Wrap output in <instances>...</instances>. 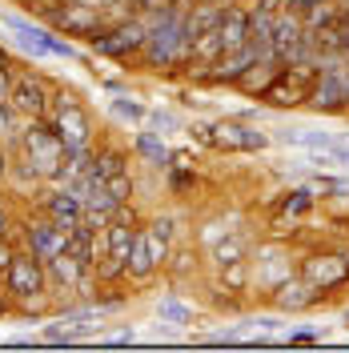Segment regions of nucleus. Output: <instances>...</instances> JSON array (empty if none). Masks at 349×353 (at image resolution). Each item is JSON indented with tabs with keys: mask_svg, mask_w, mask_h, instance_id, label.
Returning a JSON list of instances; mask_svg holds the SVG:
<instances>
[{
	"mask_svg": "<svg viewBox=\"0 0 349 353\" xmlns=\"http://www.w3.org/2000/svg\"><path fill=\"white\" fill-rule=\"evenodd\" d=\"M28 12L41 24L57 28L61 37H77V41H92L112 24L105 8H92L81 0H28Z\"/></svg>",
	"mask_w": 349,
	"mask_h": 353,
	"instance_id": "nucleus-1",
	"label": "nucleus"
},
{
	"mask_svg": "<svg viewBox=\"0 0 349 353\" xmlns=\"http://www.w3.org/2000/svg\"><path fill=\"white\" fill-rule=\"evenodd\" d=\"M52 132L65 141V149L72 153H92L97 145V125H92V112L88 105L72 92V88H52V101H48V117H44Z\"/></svg>",
	"mask_w": 349,
	"mask_h": 353,
	"instance_id": "nucleus-2",
	"label": "nucleus"
},
{
	"mask_svg": "<svg viewBox=\"0 0 349 353\" xmlns=\"http://www.w3.org/2000/svg\"><path fill=\"white\" fill-rule=\"evenodd\" d=\"M197 141L201 145H213L225 153H261L273 145V132L257 129L249 121H221V125H197Z\"/></svg>",
	"mask_w": 349,
	"mask_h": 353,
	"instance_id": "nucleus-3",
	"label": "nucleus"
},
{
	"mask_svg": "<svg viewBox=\"0 0 349 353\" xmlns=\"http://www.w3.org/2000/svg\"><path fill=\"white\" fill-rule=\"evenodd\" d=\"M149 37V24L141 17H129V21H112L105 32H97L88 41V52L92 57H105V61H129L141 52V44Z\"/></svg>",
	"mask_w": 349,
	"mask_h": 353,
	"instance_id": "nucleus-4",
	"label": "nucleus"
},
{
	"mask_svg": "<svg viewBox=\"0 0 349 353\" xmlns=\"http://www.w3.org/2000/svg\"><path fill=\"white\" fill-rule=\"evenodd\" d=\"M52 88H57V85H52L44 72L17 68V72H12V88H8V105L21 112L24 121H41V117H48Z\"/></svg>",
	"mask_w": 349,
	"mask_h": 353,
	"instance_id": "nucleus-5",
	"label": "nucleus"
},
{
	"mask_svg": "<svg viewBox=\"0 0 349 353\" xmlns=\"http://www.w3.org/2000/svg\"><path fill=\"white\" fill-rule=\"evenodd\" d=\"M17 237H21V249H28L41 261H52V257H61L68 249V229L57 225L52 217H44L41 209L28 221H17Z\"/></svg>",
	"mask_w": 349,
	"mask_h": 353,
	"instance_id": "nucleus-6",
	"label": "nucleus"
},
{
	"mask_svg": "<svg viewBox=\"0 0 349 353\" xmlns=\"http://www.w3.org/2000/svg\"><path fill=\"white\" fill-rule=\"evenodd\" d=\"M297 273L326 297V293H333V289L349 285V257L346 253H329V249H321V253L301 257V261H297Z\"/></svg>",
	"mask_w": 349,
	"mask_h": 353,
	"instance_id": "nucleus-7",
	"label": "nucleus"
},
{
	"mask_svg": "<svg viewBox=\"0 0 349 353\" xmlns=\"http://www.w3.org/2000/svg\"><path fill=\"white\" fill-rule=\"evenodd\" d=\"M309 81L306 72H297V68H281L269 85L261 88V105H269V109H301L309 101Z\"/></svg>",
	"mask_w": 349,
	"mask_h": 353,
	"instance_id": "nucleus-8",
	"label": "nucleus"
},
{
	"mask_svg": "<svg viewBox=\"0 0 349 353\" xmlns=\"http://www.w3.org/2000/svg\"><path fill=\"white\" fill-rule=\"evenodd\" d=\"M44 217H52L57 225L72 229L77 221H85V201L72 185H41V201H37Z\"/></svg>",
	"mask_w": 349,
	"mask_h": 353,
	"instance_id": "nucleus-9",
	"label": "nucleus"
},
{
	"mask_svg": "<svg viewBox=\"0 0 349 353\" xmlns=\"http://www.w3.org/2000/svg\"><path fill=\"white\" fill-rule=\"evenodd\" d=\"M257 57H261V52H257V44H241V48H229V52H221L217 61L209 65V72H205L201 81H205V85H229V88H233L241 77L249 72V68L257 65Z\"/></svg>",
	"mask_w": 349,
	"mask_h": 353,
	"instance_id": "nucleus-10",
	"label": "nucleus"
},
{
	"mask_svg": "<svg viewBox=\"0 0 349 353\" xmlns=\"http://www.w3.org/2000/svg\"><path fill=\"white\" fill-rule=\"evenodd\" d=\"M157 273H161V261H157V253H153V237H149L145 225H137L129 261H125V281H132V285H149Z\"/></svg>",
	"mask_w": 349,
	"mask_h": 353,
	"instance_id": "nucleus-11",
	"label": "nucleus"
},
{
	"mask_svg": "<svg viewBox=\"0 0 349 353\" xmlns=\"http://www.w3.org/2000/svg\"><path fill=\"white\" fill-rule=\"evenodd\" d=\"M321 301V293L309 285L301 273H293V277H285L281 285L273 289V309L277 313H306Z\"/></svg>",
	"mask_w": 349,
	"mask_h": 353,
	"instance_id": "nucleus-12",
	"label": "nucleus"
},
{
	"mask_svg": "<svg viewBox=\"0 0 349 353\" xmlns=\"http://www.w3.org/2000/svg\"><path fill=\"white\" fill-rule=\"evenodd\" d=\"M265 261H257V269H253V281H257V289H273L281 285L285 277H293L297 273V265H293V257L285 253V249H277V245H265V249H257Z\"/></svg>",
	"mask_w": 349,
	"mask_h": 353,
	"instance_id": "nucleus-13",
	"label": "nucleus"
},
{
	"mask_svg": "<svg viewBox=\"0 0 349 353\" xmlns=\"http://www.w3.org/2000/svg\"><path fill=\"white\" fill-rule=\"evenodd\" d=\"M249 253H253V233H241V229H225V237L209 245V261L213 265L249 261Z\"/></svg>",
	"mask_w": 349,
	"mask_h": 353,
	"instance_id": "nucleus-14",
	"label": "nucleus"
},
{
	"mask_svg": "<svg viewBox=\"0 0 349 353\" xmlns=\"http://www.w3.org/2000/svg\"><path fill=\"white\" fill-rule=\"evenodd\" d=\"M273 141L277 145H289V149H337L346 137H337V132H313V129H281L273 132Z\"/></svg>",
	"mask_w": 349,
	"mask_h": 353,
	"instance_id": "nucleus-15",
	"label": "nucleus"
},
{
	"mask_svg": "<svg viewBox=\"0 0 349 353\" xmlns=\"http://www.w3.org/2000/svg\"><path fill=\"white\" fill-rule=\"evenodd\" d=\"M217 32H221V41H225V52L249 44V8L245 4H229L221 24H217Z\"/></svg>",
	"mask_w": 349,
	"mask_h": 353,
	"instance_id": "nucleus-16",
	"label": "nucleus"
},
{
	"mask_svg": "<svg viewBox=\"0 0 349 353\" xmlns=\"http://www.w3.org/2000/svg\"><path fill=\"white\" fill-rule=\"evenodd\" d=\"M132 153L141 157L145 165H153V169H169V161H173V149L161 141V132L153 129H145V132H137L132 137Z\"/></svg>",
	"mask_w": 349,
	"mask_h": 353,
	"instance_id": "nucleus-17",
	"label": "nucleus"
},
{
	"mask_svg": "<svg viewBox=\"0 0 349 353\" xmlns=\"http://www.w3.org/2000/svg\"><path fill=\"white\" fill-rule=\"evenodd\" d=\"M217 277L225 293H245V289L253 285V265L249 261H229V265H217Z\"/></svg>",
	"mask_w": 349,
	"mask_h": 353,
	"instance_id": "nucleus-18",
	"label": "nucleus"
},
{
	"mask_svg": "<svg viewBox=\"0 0 349 353\" xmlns=\"http://www.w3.org/2000/svg\"><path fill=\"white\" fill-rule=\"evenodd\" d=\"M109 112L117 121H125V125H145V117H149V109H145L137 97H129V92H112Z\"/></svg>",
	"mask_w": 349,
	"mask_h": 353,
	"instance_id": "nucleus-19",
	"label": "nucleus"
},
{
	"mask_svg": "<svg viewBox=\"0 0 349 353\" xmlns=\"http://www.w3.org/2000/svg\"><path fill=\"white\" fill-rule=\"evenodd\" d=\"M165 273H169L173 281H185V277H193V273H197V249H193V245H177V249H169Z\"/></svg>",
	"mask_w": 349,
	"mask_h": 353,
	"instance_id": "nucleus-20",
	"label": "nucleus"
},
{
	"mask_svg": "<svg viewBox=\"0 0 349 353\" xmlns=\"http://www.w3.org/2000/svg\"><path fill=\"white\" fill-rule=\"evenodd\" d=\"M157 317H161V325H189L193 321V305H185L181 297H161L157 301Z\"/></svg>",
	"mask_w": 349,
	"mask_h": 353,
	"instance_id": "nucleus-21",
	"label": "nucleus"
},
{
	"mask_svg": "<svg viewBox=\"0 0 349 353\" xmlns=\"http://www.w3.org/2000/svg\"><path fill=\"white\" fill-rule=\"evenodd\" d=\"M21 125H24V117L8 101H0V145H17V137H21Z\"/></svg>",
	"mask_w": 349,
	"mask_h": 353,
	"instance_id": "nucleus-22",
	"label": "nucleus"
},
{
	"mask_svg": "<svg viewBox=\"0 0 349 353\" xmlns=\"http://www.w3.org/2000/svg\"><path fill=\"white\" fill-rule=\"evenodd\" d=\"M313 201H317L313 189H293V193H285L281 213H285V217H306L309 209H313Z\"/></svg>",
	"mask_w": 349,
	"mask_h": 353,
	"instance_id": "nucleus-23",
	"label": "nucleus"
},
{
	"mask_svg": "<svg viewBox=\"0 0 349 353\" xmlns=\"http://www.w3.org/2000/svg\"><path fill=\"white\" fill-rule=\"evenodd\" d=\"M105 189H109V197L117 201V205H129V201H132V193H137V185H132L129 169H121L117 176H109V181H105Z\"/></svg>",
	"mask_w": 349,
	"mask_h": 353,
	"instance_id": "nucleus-24",
	"label": "nucleus"
},
{
	"mask_svg": "<svg viewBox=\"0 0 349 353\" xmlns=\"http://www.w3.org/2000/svg\"><path fill=\"white\" fill-rule=\"evenodd\" d=\"M317 197H349V181L346 176H313V185H309Z\"/></svg>",
	"mask_w": 349,
	"mask_h": 353,
	"instance_id": "nucleus-25",
	"label": "nucleus"
},
{
	"mask_svg": "<svg viewBox=\"0 0 349 353\" xmlns=\"http://www.w3.org/2000/svg\"><path fill=\"white\" fill-rule=\"evenodd\" d=\"M149 125H153V132H177L181 129V112H173V109H149V117H145Z\"/></svg>",
	"mask_w": 349,
	"mask_h": 353,
	"instance_id": "nucleus-26",
	"label": "nucleus"
},
{
	"mask_svg": "<svg viewBox=\"0 0 349 353\" xmlns=\"http://www.w3.org/2000/svg\"><path fill=\"white\" fill-rule=\"evenodd\" d=\"M145 225H149V233H153V237H161V241L173 245V237H177V221L169 217V213H165V217H149Z\"/></svg>",
	"mask_w": 349,
	"mask_h": 353,
	"instance_id": "nucleus-27",
	"label": "nucleus"
},
{
	"mask_svg": "<svg viewBox=\"0 0 349 353\" xmlns=\"http://www.w3.org/2000/svg\"><path fill=\"white\" fill-rule=\"evenodd\" d=\"M321 341V333L317 330H293V333H285L281 337V345H317Z\"/></svg>",
	"mask_w": 349,
	"mask_h": 353,
	"instance_id": "nucleus-28",
	"label": "nucleus"
},
{
	"mask_svg": "<svg viewBox=\"0 0 349 353\" xmlns=\"http://www.w3.org/2000/svg\"><path fill=\"white\" fill-rule=\"evenodd\" d=\"M12 233H17V217H12L8 201L0 197V237H8V241H12Z\"/></svg>",
	"mask_w": 349,
	"mask_h": 353,
	"instance_id": "nucleus-29",
	"label": "nucleus"
},
{
	"mask_svg": "<svg viewBox=\"0 0 349 353\" xmlns=\"http://www.w3.org/2000/svg\"><path fill=\"white\" fill-rule=\"evenodd\" d=\"M12 165H17V157H12V149L8 145H0V189L12 181Z\"/></svg>",
	"mask_w": 349,
	"mask_h": 353,
	"instance_id": "nucleus-30",
	"label": "nucleus"
},
{
	"mask_svg": "<svg viewBox=\"0 0 349 353\" xmlns=\"http://www.w3.org/2000/svg\"><path fill=\"white\" fill-rule=\"evenodd\" d=\"M249 12H257V17H277V12H285V0H253Z\"/></svg>",
	"mask_w": 349,
	"mask_h": 353,
	"instance_id": "nucleus-31",
	"label": "nucleus"
},
{
	"mask_svg": "<svg viewBox=\"0 0 349 353\" xmlns=\"http://www.w3.org/2000/svg\"><path fill=\"white\" fill-rule=\"evenodd\" d=\"M101 345H132L137 337H132V330H125V333H112V337H97Z\"/></svg>",
	"mask_w": 349,
	"mask_h": 353,
	"instance_id": "nucleus-32",
	"label": "nucleus"
},
{
	"mask_svg": "<svg viewBox=\"0 0 349 353\" xmlns=\"http://www.w3.org/2000/svg\"><path fill=\"white\" fill-rule=\"evenodd\" d=\"M12 313H17V301H12V293H8V289L0 285V317H12Z\"/></svg>",
	"mask_w": 349,
	"mask_h": 353,
	"instance_id": "nucleus-33",
	"label": "nucleus"
},
{
	"mask_svg": "<svg viewBox=\"0 0 349 353\" xmlns=\"http://www.w3.org/2000/svg\"><path fill=\"white\" fill-rule=\"evenodd\" d=\"M12 72H17V68H0V101H8V88H12Z\"/></svg>",
	"mask_w": 349,
	"mask_h": 353,
	"instance_id": "nucleus-34",
	"label": "nucleus"
},
{
	"mask_svg": "<svg viewBox=\"0 0 349 353\" xmlns=\"http://www.w3.org/2000/svg\"><path fill=\"white\" fill-rule=\"evenodd\" d=\"M0 68H21V65H17V57H12V48H8V44H0Z\"/></svg>",
	"mask_w": 349,
	"mask_h": 353,
	"instance_id": "nucleus-35",
	"label": "nucleus"
},
{
	"mask_svg": "<svg viewBox=\"0 0 349 353\" xmlns=\"http://www.w3.org/2000/svg\"><path fill=\"white\" fill-rule=\"evenodd\" d=\"M225 4H253V0H225Z\"/></svg>",
	"mask_w": 349,
	"mask_h": 353,
	"instance_id": "nucleus-36",
	"label": "nucleus"
},
{
	"mask_svg": "<svg viewBox=\"0 0 349 353\" xmlns=\"http://www.w3.org/2000/svg\"><path fill=\"white\" fill-rule=\"evenodd\" d=\"M337 4H341V8H349V0H337Z\"/></svg>",
	"mask_w": 349,
	"mask_h": 353,
	"instance_id": "nucleus-37",
	"label": "nucleus"
},
{
	"mask_svg": "<svg viewBox=\"0 0 349 353\" xmlns=\"http://www.w3.org/2000/svg\"><path fill=\"white\" fill-rule=\"evenodd\" d=\"M181 4H193V0H181Z\"/></svg>",
	"mask_w": 349,
	"mask_h": 353,
	"instance_id": "nucleus-38",
	"label": "nucleus"
},
{
	"mask_svg": "<svg viewBox=\"0 0 349 353\" xmlns=\"http://www.w3.org/2000/svg\"><path fill=\"white\" fill-rule=\"evenodd\" d=\"M346 321H349V309H346Z\"/></svg>",
	"mask_w": 349,
	"mask_h": 353,
	"instance_id": "nucleus-39",
	"label": "nucleus"
},
{
	"mask_svg": "<svg viewBox=\"0 0 349 353\" xmlns=\"http://www.w3.org/2000/svg\"><path fill=\"white\" fill-rule=\"evenodd\" d=\"M0 345H4V337H0Z\"/></svg>",
	"mask_w": 349,
	"mask_h": 353,
	"instance_id": "nucleus-40",
	"label": "nucleus"
}]
</instances>
